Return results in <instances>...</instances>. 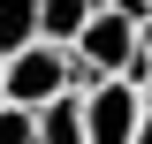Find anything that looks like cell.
Returning <instances> with one entry per match:
<instances>
[{
  "mask_svg": "<svg viewBox=\"0 0 152 144\" xmlns=\"http://www.w3.org/2000/svg\"><path fill=\"white\" fill-rule=\"evenodd\" d=\"M69 61H76V91H99V84H137V23L107 0V8L91 15V31L69 46Z\"/></svg>",
  "mask_w": 152,
  "mask_h": 144,
  "instance_id": "obj_1",
  "label": "cell"
},
{
  "mask_svg": "<svg viewBox=\"0 0 152 144\" xmlns=\"http://www.w3.org/2000/svg\"><path fill=\"white\" fill-rule=\"evenodd\" d=\"M0 91H8V106H53L61 91H76V61H69V46H23V53H8L0 61Z\"/></svg>",
  "mask_w": 152,
  "mask_h": 144,
  "instance_id": "obj_2",
  "label": "cell"
},
{
  "mask_svg": "<svg viewBox=\"0 0 152 144\" xmlns=\"http://www.w3.org/2000/svg\"><path fill=\"white\" fill-rule=\"evenodd\" d=\"M137 121H145V91L137 84L84 91V129H91V144H137Z\"/></svg>",
  "mask_w": 152,
  "mask_h": 144,
  "instance_id": "obj_3",
  "label": "cell"
},
{
  "mask_svg": "<svg viewBox=\"0 0 152 144\" xmlns=\"http://www.w3.org/2000/svg\"><path fill=\"white\" fill-rule=\"evenodd\" d=\"M99 8H107V0H38V38H46V46H76Z\"/></svg>",
  "mask_w": 152,
  "mask_h": 144,
  "instance_id": "obj_4",
  "label": "cell"
},
{
  "mask_svg": "<svg viewBox=\"0 0 152 144\" xmlns=\"http://www.w3.org/2000/svg\"><path fill=\"white\" fill-rule=\"evenodd\" d=\"M38 144H91V129H84V91H61L53 106H38Z\"/></svg>",
  "mask_w": 152,
  "mask_h": 144,
  "instance_id": "obj_5",
  "label": "cell"
},
{
  "mask_svg": "<svg viewBox=\"0 0 152 144\" xmlns=\"http://www.w3.org/2000/svg\"><path fill=\"white\" fill-rule=\"evenodd\" d=\"M38 46V0H0V61Z\"/></svg>",
  "mask_w": 152,
  "mask_h": 144,
  "instance_id": "obj_6",
  "label": "cell"
},
{
  "mask_svg": "<svg viewBox=\"0 0 152 144\" xmlns=\"http://www.w3.org/2000/svg\"><path fill=\"white\" fill-rule=\"evenodd\" d=\"M0 144H38V114L31 106H0Z\"/></svg>",
  "mask_w": 152,
  "mask_h": 144,
  "instance_id": "obj_7",
  "label": "cell"
},
{
  "mask_svg": "<svg viewBox=\"0 0 152 144\" xmlns=\"http://www.w3.org/2000/svg\"><path fill=\"white\" fill-rule=\"evenodd\" d=\"M152 68V23H137V76Z\"/></svg>",
  "mask_w": 152,
  "mask_h": 144,
  "instance_id": "obj_8",
  "label": "cell"
},
{
  "mask_svg": "<svg viewBox=\"0 0 152 144\" xmlns=\"http://www.w3.org/2000/svg\"><path fill=\"white\" fill-rule=\"evenodd\" d=\"M114 8H122L129 23H152V0H114Z\"/></svg>",
  "mask_w": 152,
  "mask_h": 144,
  "instance_id": "obj_9",
  "label": "cell"
},
{
  "mask_svg": "<svg viewBox=\"0 0 152 144\" xmlns=\"http://www.w3.org/2000/svg\"><path fill=\"white\" fill-rule=\"evenodd\" d=\"M137 144H152V106H145V121H137Z\"/></svg>",
  "mask_w": 152,
  "mask_h": 144,
  "instance_id": "obj_10",
  "label": "cell"
},
{
  "mask_svg": "<svg viewBox=\"0 0 152 144\" xmlns=\"http://www.w3.org/2000/svg\"><path fill=\"white\" fill-rule=\"evenodd\" d=\"M0 106H8V91H0Z\"/></svg>",
  "mask_w": 152,
  "mask_h": 144,
  "instance_id": "obj_11",
  "label": "cell"
}]
</instances>
